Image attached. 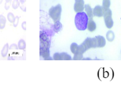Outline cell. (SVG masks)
I'll list each match as a JSON object with an SVG mask.
<instances>
[{
  "instance_id": "cell-1",
  "label": "cell",
  "mask_w": 121,
  "mask_h": 85,
  "mask_svg": "<svg viewBox=\"0 0 121 85\" xmlns=\"http://www.w3.org/2000/svg\"><path fill=\"white\" fill-rule=\"evenodd\" d=\"M89 17L86 12L77 13L75 17V24L77 29L81 31H84L87 29Z\"/></svg>"
},
{
  "instance_id": "cell-2",
  "label": "cell",
  "mask_w": 121,
  "mask_h": 85,
  "mask_svg": "<svg viewBox=\"0 0 121 85\" xmlns=\"http://www.w3.org/2000/svg\"><path fill=\"white\" fill-rule=\"evenodd\" d=\"M61 12H62V8L60 4H57L56 6H52L49 10V15L52 18V19L54 22L59 21L60 19V15H61Z\"/></svg>"
},
{
  "instance_id": "cell-3",
  "label": "cell",
  "mask_w": 121,
  "mask_h": 85,
  "mask_svg": "<svg viewBox=\"0 0 121 85\" xmlns=\"http://www.w3.org/2000/svg\"><path fill=\"white\" fill-rule=\"evenodd\" d=\"M85 8L84 0H75L74 4V10L75 12H82Z\"/></svg>"
},
{
  "instance_id": "cell-4",
  "label": "cell",
  "mask_w": 121,
  "mask_h": 85,
  "mask_svg": "<svg viewBox=\"0 0 121 85\" xmlns=\"http://www.w3.org/2000/svg\"><path fill=\"white\" fill-rule=\"evenodd\" d=\"M93 15L94 16L98 17H101L103 16V8L102 6L97 5L93 9Z\"/></svg>"
},
{
  "instance_id": "cell-5",
  "label": "cell",
  "mask_w": 121,
  "mask_h": 85,
  "mask_svg": "<svg viewBox=\"0 0 121 85\" xmlns=\"http://www.w3.org/2000/svg\"><path fill=\"white\" fill-rule=\"evenodd\" d=\"M96 42H97V47L98 48H103L106 45V40L103 36H96Z\"/></svg>"
},
{
  "instance_id": "cell-6",
  "label": "cell",
  "mask_w": 121,
  "mask_h": 85,
  "mask_svg": "<svg viewBox=\"0 0 121 85\" xmlns=\"http://www.w3.org/2000/svg\"><path fill=\"white\" fill-rule=\"evenodd\" d=\"M96 29V24L94 22L92 18H89V21L87 24V29L90 32L94 31Z\"/></svg>"
},
{
  "instance_id": "cell-7",
  "label": "cell",
  "mask_w": 121,
  "mask_h": 85,
  "mask_svg": "<svg viewBox=\"0 0 121 85\" xmlns=\"http://www.w3.org/2000/svg\"><path fill=\"white\" fill-rule=\"evenodd\" d=\"M40 56L43 57L44 60L46 59L47 58H48L50 57V52H49V48H42L40 47Z\"/></svg>"
},
{
  "instance_id": "cell-8",
  "label": "cell",
  "mask_w": 121,
  "mask_h": 85,
  "mask_svg": "<svg viewBox=\"0 0 121 85\" xmlns=\"http://www.w3.org/2000/svg\"><path fill=\"white\" fill-rule=\"evenodd\" d=\"M85 8V10H86V14L87 15L89 18H92V17L94 16V15H93V10L90 6L89 4H85V8Z\"/></svg>"
},
{
  "instance_id": "cell-9",
  "label": "cell",
  "mask_w": 121,
  "mask_h": 85,
  "mask_svg": "<svg viewBox=\"0 0 121 85\" xmlns=\"http://www.w3.org/2000/svg\"><path fill=\"white\" fill-rule=\"evenodd\" d=\"M104 23L106 27L108 29H111L113 25V21L112 17H107V18H104Z\"/></svg>"
},
{
  "instance_id": "cell-10",
  "label": "cell",
  "mask_w": 121,
  "mask_h": 85,
  "mask_svg": "<svg viewBox=\"0 0 121 85\" xmlns=\"http://www.w3.org/2000/svg\"><path fill=\"white\" fill-rule=\"evenodd\" d=\"M82 44L84 46V47L86 48V50L90 49L91 48V38H90V37L86 38V40L83 42Z\"/></svg>"
},
{
  "instance_id": "cell-11",
  "label": "cell",
  "mask_w": 121,
  "mask_h": 85,
  "mask_svg": "<svg viewBox=\"0 0 121 85\" xmlns=\"http://www.w3.org/2000/svg\"><path fill=\"white\" fill-rule=\"evenodd\" d=\"M70 50H71V52H72L74 55L78 54V45L77 43H72L71 45Z\"/></svg>"
},
{
  "instance_id": "cell-12",
  "label": "cell",
  "mask_w": 121,
  "mask_h": 85,
  "mask_svg": "<svg viewBox=\"0 0 121 85\" xmlns=\"http://www.w3.org/2000/svg\"><path fill=\"white\" fill-rule=\"evenodd\" d=\"M103 8V17L107 18V17H111L112 16V12L110 8Z\"/></svg>"
},
{
  "instance_id": "cell-13",
  "label": "cell",
  "mask_w": 121,
  "mask_h": 85,
  "mask_svg": "<svg viewBox=\"0 0 121 85\" xmlns=\"http://www.w3.org/2000/svg\"><path fill=\"white\" fill-rule=\"evenodd\" d=\"M106 36H107V39L108 40V41H109L110 42L113 41L115 39V34L112 31H109L107 33Z\"/></svg>"
},
{
  "instance_id": "cell-14",
  "label": "cell",
  "mask_w": 121,
  "mask_h": 85,
  "mask_svg": "<svg viewBox=\"0 0 121 85\" xmlns=\"http://www.w3.org/2000/svg\"><path fill=\"white\" fill-rule=\"evenodd\" d=\"M6 18L1 15H0V29H3L5 27V24H6Z\"/></svg>"
},
{
  "instance_id": "cell-15",
  "label": "cell",
  "mask_w": 121,
  "mask_h": 85,
  "mask_svg": "<svg viewBox=\"0 0 121 85\" xmlns=\"http://www.w3.org/2000/svg\"><path fill=\"white\" fill-rule=\"evenodd\" d=\"M9 44L6 43L5 45L3 46L2 50H1V55H2L3 57H5L7 55V53H8V51H9Z\"/></svg>"
},
{
  "instance_id": "cell-16",
  "label": "cell",
  "mask_w": 121,
  "mask_h": 85,
  "mask_svg": "<svg viewBox=\"0 0 121 85\" xmlns=\"http://www.w3.org/2000/svg\"><path fill=\"white\" fill-rule=\"evenodd\" d=\"M61 56V60H72V58L71 56L68 55L66 53H60Z\"/></svg>"
},
{
  "instance_id": "cell-17",
  "label": "cell",
  "mask_w": 121,
  "mask_h": 85,
  "mask_svg": "<svg viewBox=\"0 0 121 85\" xmlns=\"http://www.w3.org/2000/svg\"><path fill=\"white\" fill-rule=\"evenodd\" d=\"M62 28V24H60L59 21H57V22H55L54 24V29L55 31L56 32H58L60 31V29Z\"/></svg>"
},
{
  "instance_id": "cell-18",
  "label": "cell",
  "mask_w": 121,
  "mask_h": 85,
  "mask_svg": "<svg viewBox=\"0 0 121 85\" xmlns=\"http://www.w3.org/2000/svg\"><path fill=\"white\" fill-rule=\"evenodd\" d=\"M18 47L20 50H24L26 48V43L23 40H21L18 43Z\"/></svg>"
},
{
  "instance_id": "cell-19",
  "label": "cell",
  "mask_w": 121,
  "mask_h": 85,
  "mask_svg": "<svg viewBox=\"0 0 121 85\" xmlns=\"http://www.w3.org/2000/svg\"><path fill=\"white\" fill-rule=\"evenodd\" d=\"M110 6V0H103V8H109Z\"/></svg>"
},
{
  "instance_id": "cell-20",
  "label": "cell",
  "mask_w": 121,
  "mask_h": 85,
  "mask_svg": "<svg viewBox=\"0 0 121 85\" xmlns=\"http://www.w3.org/2000/svg\"><path fill=\"white\" fill-rule=\"evenodd\" d=\"M86 51V48L84 47V46L83 45V44H81L80 45L78 46V53L80 55H83L84 53Z\"/></svg>"
},
{
  "instance_id": "cell-21",
  "label": "cell",
  "mask_w": 121,
  "mask_h": 85,
  "mask_svg": "<svg viewBox=\"0 0 121 85\" xmlns=\"http://www.w3.org/2000/svg\"><path fill=\"white\" fill-rule=\"evenodd\" d=\"M7 18H8V20H9L10 22H13V21L15 20V17L12 13H9L8 15H7Z\"/></svg>"
},
{
  "instance_id": "cell-22",
  "label": "cell",
  "mask_w": 121,
  "mask_h": 85,
  "mask_svg": "<svg viewBox=\"0 0 121 85\" xmlns=\"http://www.w3.org/2000/svg\"><path fill=\"white\" fill-rule=\"evenodd\" d=\"M53 58L55 60H61V56L59 53H56L53 55Z\"/></svg>"
},
{
  "instance_id": "cell-23",
  "label": "cell",
  "mask_w": 121,
  "mask_h": 85,
  "mask_svg": "<svg viewBox=\"0 0 121 85\" xmlns=\"http://www.w3.org/2000/svg\"><path fill=\"white\" fill-rule=\"evenodd\" d=\"M97 47V42L96 37L91 38V48H96Z\"/></svg>"
},
{
  "instance_id": "cell-24",
  "label": "cell",
  "mask_w": 121,
  "mask_h": 85,
  "mask_svg": "<svg viewBox=\"0 0 121 85\" xmlns=\"http://www.w3.org/2000/svg\"><path fill=\"white\" fill-rule=\"evenodd\" d=\"M73 60H83V55L80 54H76L73 58Z\"/></svg>"
},
{
  "instance_id": "cell-25",
  "label": "cell",
  "mask_w": 121,
  "mask_h": 85,
  "mask_svg": "<svg viewBox=\"0 0 121 85\" xmlns=\"http://www.w3.org/2000/svg\"><path fill=\"white\" fill-rule=\"evenodd\" d=\"M19 5V2L18 1V0H14L12 3V7L14 9H16L18 8V6Z\"/></svg>"
},
{
  "instance_id": "cell-26",
  "label": "cell",
  "mask_w": 121,
  "mask_h": 85,
  "mask_svg": "<svg viewBox=\"0 0 121 85\" xmlns=\"http://www.w3.org/2000/svg\"><path fill=\"white\" fill-rule=\"evenodd\" d=\"M18 22H19V17H16L15 18L14 21H13V26H14V27H17V24H18Z\"/></svg>"
},
{
  "instance_id": "cell-27",
  "label": "cell",
  "mask_w": 121,
  "mask_h": 85,
  "mask_svg": "<svg viewBox=\"0 0 121 85\" xmlns=\"http://www.w3.org/2000/svg\"><path fill=\"white\" fill-rule=\"evenodd\" d=\"M18 48H19V47H18L15 44H12V45L11 46H10V47H9V49H10V50H13V49L17 50Z\"/></svg>"
},
{
  "instance_id": "cell-28",
  "label": "cell",
  "mask_w": 121,
  "mask_h": 85,
  "mask_svg": "<svg viewBox=\"0 0 121 85\" xmlns=\"http://www.w3.org/2000/svg\"><path fill=\"white\" fill-rule=\"evenodd\" d=\"M10 3H6L5 6H4V7H5L6 10H8V9L10 8Z\"/></svg>"
},
{
  "instance_id": "cell-29",
  "label": "cell",
  "mask_w": 121,
  "mask_h": 85,
  "mask_svg": "<svg viewBox=\"0 0 121 85\" xmlns=\"http://www.w3.org/2000/svg\"><path fill=\"white\" fill-rule=\"evenodd\" d=\"M25 24H26V22H24L22 23V28H23L24 30H26V28H25Z\"/></svg>"
},
{
  "instance_id": "cell-30",
  "label": "cell",
  "mask_w": 121,
  "mask_h": 85,
  "mask_svg": "<svg viewBox=\"0 0 121 85\" xmlns=\"http://www.w3.org/2000/svg\"><path fill=\"white\" fill-rule=\"evenodd\" d=\"M53 59H54V58H51V57H48V58H47L46 59H45V60H53Z\"/></svg>"
},
{
  "instance_id": "cell-31",
  "label": "cell",
  "mask_w": 121,
  "mask_h": 85,
  "mask_svg": "<svg viewBox=\"0 0 121 85\" xmlns=\"http://www.w3.org/2000/svg\"><path fill=\"white\" fill-rule=\"evenodd\" d=\"M12 0H6V3H10Z\"/></svg>"
},
{
  "instance_id": "cell-32",
  "label": "cell",
  "mask_w": 121,
  "mask_h": 85,
  "mask_svg": "<svg viewBox=\"0 0 121 85\" xmlns=\"http://www.w3.org/2000/svg\"><path fill=\"white\" fill-rule=\"evenodd\" d=\"M1 3H2V0H0V4H1Z\"/></svg>"
}]
</instances>
